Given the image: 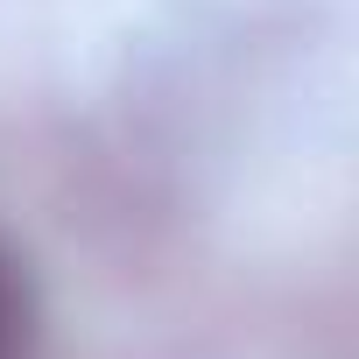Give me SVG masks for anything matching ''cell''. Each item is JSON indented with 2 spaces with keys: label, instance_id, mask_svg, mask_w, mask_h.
Returning a JSON list of instances; mask_svg holds the SVG:
<instances>
[{
  "label": "cell",
  "instance_id": "6da1fadb",
  "mask_svg": "<svg viewBox=\"0 0 359 359\" xmlns=\"http://www.w3.org/2000/svg\"><path fill=\"white\" fill-rule=\"evenodd\" d=\"M22 331H29V296H22L15 268L0 261V359H15V352H22Z\"/></svg>",
  "mask_w": 359,
  "mask_h": 359
}]
</instances>
